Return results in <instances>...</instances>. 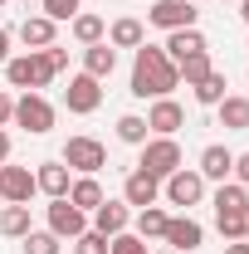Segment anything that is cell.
Returning a JSON list of instances; mask_svg holds the SVG:
<instances>
[{"label":"cell","mask_w":249,"mask_h":254,"mask_svg":"<svg viewBox=\"0 0 249 254\" xmlns=\"http://www.w3.org/2000/svg\"><path fill=\"white\" fill-rule=\"evenodd\" d=\"M34 190H39V186H34L30 166H10V161L0 166V200H5V205H30Z\"/></svg>","instance_id":"9c48e42d"},{"label":"cell","mask_w":249,"mask_h":254,"mask_svg":"<svg viewBox=\"0 0 249 254\" xmlns=\"http://www.w3.org/2000/svg\"><path fill=\"white\" fill-rule=\"evenodd\" d=\"M108 254H152V250H147V240H142V235L123 230V235H113V240H108Z\"/></svg>","instance_id":"4dcf8cb0"},{"label":"cell","mask_w":249,"mask_h":254,"mask_svg":"<svg viewBox=\"0 0 249 254\" xmlns=\"http://www.w3.org/2000/svg\"><path fill=\"white\" fill-rule=\"evenodd\" d=\"M73 254H108V240H103L98 230H83V235L73 240Z\"/></svg>","instance_id":"d6a6232c"},{"label":"cell","mask_w":249,"mask_h":254,"mask_svg":"<svg viewBox=\"0 0 249 254\" xmlns=\"http://www.w3.org/2000/svg\"><path fill=\"white\" fill-rule=\"evenodd\" d=\"M240 186H249V152H235V171H230Z\"/></svg>","instance_id":"e575fe53"},{"label":"cell","mask_w":249,"mask_h":254,"mask_svg":"<svg viewBox=\"0 0 249 254\" xmlns=\"http://www.w3.org/2000/svg\"><path fill=\"white\" fill-rule=\"evenodd\" d=\"M59 250H63V240L49 235V230H30L25 235V254H59Z\"/></svg>","instance_id":"f546056e"},{"label":"cell","mask_w":249,"mask_h":254,"mask_svg":"<svg viewBox=\"0 0 249 254\" xmlns=\"http://www.w3.org/2000/svg\"><path fill=\"white\" fill-rule=\"evenodd\" d=\"M245 240H249V205H245Z\"/></svg>","instance_id":"b9f144b4"},{"label":"cell","mask_w":249,"mask_h":254,"mask_svg":"<svg viewBox=\"0 0 249 254\" xmlns=\"http://www.w3.org/2000/svg\"><path fill=\"white\" fill-rule=\"evenodd\" d=\"M108 44H113V49H142V44H147V30H142V20H132V15L113 20V25H108Z\"/></svg>","instance_id":"44dd1931"},{"label":"cell","mask_w":249,"mask_h":254,"mask_svg":"<svg viewBox=\"0 0 249 254\" xmlns=\"http://www.w3.org/2000/svg\"><path fill=\"white\" fill-rule=\"evenodd\" d=\"M245 205H249V186H240V181H220L215 215H225V210H245Z\"/></svg>","instance_id":"4316f807"},{"label":"cell","mask_w":249,"mask_h":254,"mask_svg":"<svg viewBox=\"0 0 249 254\" xmlns=\"http://www.w3.org/2000/svg\"><path fill=\"white\" fill-rule=\"evenodd\" d=\"M44 54H49V64H54V73H63V68H68V49H59V44H49Z\"/></svg>","instance_id":"d590c367"},{"label":"cell","mask_w":249,"mask_h":254,"mask_svg":"<svg viewBox=\"0 0 249 254\" xmlns=\"http://www.w3.org/2000/svg\"><path fill=\"white\" fill-rule=\"evenodd\" d=\"M215 113H220V127H225V132H249V98L225 93L215 103Z\"/></svg>","instance_id":"ffe728a7"},{"label":"cell","mask_w":249,"mask_h":254,"mask_svg":"<svg viewBox=\"0 0 249 254\" xmlns=\"http://www.w3.org/2000/svg\"><path fill=\"white\" fill-rule=\"evenodd\" d=\"M161 254H176V250H161Z\"/></svg>","instance_id":"7bdbcfd3"},{"label":"cell","mask_w":249,"mask_h":254,"mask_svg":"<svg viewBox=\"0 0 249 254\" xmlns=\"http://www.w3.org/2000/svg\"><path fill=\"white\" fill-rule=\"evenodd\" d=\"M68 30H73V39L88 49V44H98V39H108V25H103V15H88V10H78L73 20H68Z\"/></svg>","instance_id":"603a6c76"},{"label":"cell","mask_w":249,"mask_h":254,"mask_svg":"<svg viewBox=\"0 0 249 254\" xmlns=\"http://www.w3.org/2000/svg\"><path fill=\"white\" fill-rule=\"evenodd\" d=\"M210 68H215V64H210V49H205V54H190V59H181V64H176V73L186 78V88H195V83H200Z\"/></svg>","instance_id":"f1b7e54d"},{"label":"cell","mask_w":249,"mask_h":254,"mask_svg":"<svg viewBox=\"0 0 249 254\" xmlns=\"http://www.w3.org/2000/svg\"><path fill=\"white\" fill-rule=\"evenodd\" d=\"M225 88H230V78H225L220 68H210V73H205V78H200L190 93H195V103H200V108H215L220 98H225Z\"/></svg>","instance_id":"d4e9b609"},{"label":"cell","mask_w":249,"mask_h":254,"mask_svg":"<svg viewBox=\"0 0 249 254\" xmlns=\"http://www.w3.org/2000/svg\"><path fill=\"white\" fill-rule=\"evenodd\" d=\"M5 59H10V30L0 25V68H5Z\"/></svg>","instance_id":"74e56055"},{"label":"cell","mask_w":249,"mask_h":254,"mask_svg":"<svg viewBox=\"0 0 249 254\" xmlns=\"http://www.w3.org/2000/svg\"><path fill=\"white\" fill-rule=\"evenodd\" d=\"M83 230H88V215H83L78 205H68V195L49 200V235H59V240H78Z\"/></svg>","instance_id":"8fae6325"},{"label":"cell","mask_w":249,"mask_h":254,"mask_svg":"<svg viewBox=\"0 0 249 254\" xmlns=\"http://www.w3.org/2000/svg\"><path fill=\"white\" fill-rule=\"evenodd\" d=\"M195 15H200V10H195V0H156L152 10H147V20H152L156 30H190V25H195Z\"/></svg>","instance_id":"52a82bcc"},{"label":"cell","mask_w":249,"mask_h":254,"mask_svg":"<svg viewBox=\"0 0 249 254\" xmlns=\"http://www.w3.org/2000/svg\"><path fill=\"white\" fill-rule=\"evenodd\" d=\"M166 220H171V215H166L161 205H147V210L132 215V235H142V240H161V235H166Z\"/></svg>","instance_id":"cb8c5ba5"},{"label":"cell","mask_w":249,"mask_h":254,"mask_svg":"<svg viewBox=\"0 0 249 254\" xmlns=\"http://www.w3.org/2000/svg\"><path fill=\"white\" fill-rule=\"evenodd\" d=\"M34 225H30V205H5L0 210V235H10V240H25Z\"/></svg>","instance_id":"484cf974"},{"label":"cell","mask_w":249,"mask_h":254,"mask_svg":"<svg viewBox=\"0 0 249 254\" xmlns=\"http://www.w3.org/2000/svg\"><path fill=\"white\" fill-rule=\"evenodd\" d=\"M34 186L44 190L49 200H59V195H68L73 176H68V166H63V161H39V171H34Z\"/></svg>","instance_id":"e0dca14e"},{"label":"cell","mask_w":249,"mask_h":254,"mask_svg":"<svg viewBox=\"0 0 249 254\" xmlns=\"http://www.w3.org/2000/svg\"><path fill=\"white\" fill-rule=\"evenodd\" d=\"M181 88V73H176V64L166 59V49H156V44H142L137 54H132V98H171Z\"/></svg>","instance_id":"6da1fadb"},{"label":"cell","mask_w":249,"mask_h":254,"mask_svg":"<svg viewBox=\"0 0 249 254\" xmlns=\"http://www.w3.org/2000/svg\"><path fill=\"white\" fill-rule=\"evenodd\" d=\"M235 5H240V0H235Z\"/></svg>","instance_id":"f6af8a7d"},{"label":"cell","mask_w":249,"mask_h":254,"mask_svg":"<svg viewBox=\"0 0 249 254\" xmlns=\"http://www.w3.org/2000/svg\"><path fill=\"white\" fill-rule=\"evenodd\" d=\"M161 49H166V59H171V64H181V59H190V54H205V49H210V39L190 25V30H171V39H166Z\"/></svg>","instance_id":"9a60e30c"},{"label":"cell","mask_w":249,"mask_h":254,"mask_svg":"<svg viewBox=\"0 0 249 254\" xmlns=\"http://www.w3.org/2000/svg\"><path fill=\"white\" fill-rule=\"evenodd\" d=\"M152 132H147V118H137V113H123L118 118V142H127V147H142Z\"/></svg>","instance_id":"83f0119b"},{"label":"cell","mask_w":249,"mask_h":254,"mask_svg":"<svg viewBox=\"0 0 249 254\" xmlns=\"http://www.w3.org/2000/svg\"><path fill=\"white\" fill-rule=\"evenodd\" d=\"M5 78H10V88L39 93V88H49V83H54V64H49V54H44V49L10 54V59H5Z\"/></svg>","instance_id":"7a4b0ae2"},{"label":"cell","mask_w":249,"mask_h":254,"mask_svg":"<svg viewBox=\"0 0 249 254\" xmlns=\"http://www.w3.org/2000/svg\"><path fill=\"white\" fill-rule=\"evenodd\" d=\"M5 161H10V132L0 127V166H5Z\"/></svg>","instance_id":"f35d334b"},{"label":"cell","mask_w":249,"mask_h":254,"mask_svg":"<svg viewBox=\"0 0 249 254\" xmlns=\"http://www.w3.org/2000/svg\"><path fill=\"white\" fill-rule=\"evenodd\" d=\"M103 200H108V195H103V186H98V176H78V181L68 186V205H78L83 215H93Z\"/></svg>","instance_id":"7402d4cb"},{"label":"cell","mask_w":249,"mask_h":254,"mask_svg":"<svg viewBox=\"0 0 249 254\" xmlns=\"http://www.w3.org/2000/svg\"><path fill=\"white\" fill-rule=\"evenodd\" d=\"M240 15H245V25H249V0H240Z\"/></svg>","instance_id":"60d3db41"},{"label":"cell","mask_w":249,"mask_h":254,"mask_svg":"<svg viewBox=\"0 0 249 254\" xmlns=\"http://www.w3.org/2000/svg\"><path fill=\"white\" fill-rule=\"evenodd\" d=\"M10 118H15V98H10L5 88H0V127L10 123Z\"/></svg>","instance_id":"8d00e7d4"},{"label":"cell","mask_w":249,"mask_h":254,"mask_svg":"<svg viewBox=\"0 0 249 254\" xmlns=\"http://www.w3.org/2000/svg\"><path fill=\"white\" fill-rule=\"evenodd\" d=\"M88 230H98L103 240H113V235H123V230H132V205L127 200H103L93 210V225Z\"/></svg>","instance_id":"4fadbf2b"},{"label":"cell","mask_w":249,"mask_h":254,"mask_svg":"<svg viewBox=\"0 0 249 254\" xmlns=\"http://www.w3.org/2000/svg\"><path fill=\"white\" fill-rule=\"evenodd\" d=\"M215 230L225 235V240H245V210H225V215H215Z\"/></svg>","instance_id":"1f68e13d"},{"label":"cell","mask_w":249,"mask_h":254,"mask_svg":"<svg viewBox=\"0 0 249 254\" xmlns=\"http://www.w3.org/2000/svg\"><path fill=\"white\" fill-rule=\"evenodd\" d=\"M113 68H118V49H113L108 39H98V44L83 49V73H93L98 83H103V78H113Z\"/></svg>","instance_id":"d6986e66"},{"label":"cell","mask_w":249,"mask_h":254,"mask_svg":"<svg viewBox=\"0 0 249 254\" xmlns=\"http://www.w3.org/2000/svg\"><path fill=\"white\" fill-rule=\"evenodd\" d=\"M39 5H44V15H49L54 25H59V20H73V15H78V0H39Z\"/></svg>","instance_id":"836d02e7"},{"label":"cell","mask_w":249,"mask_h":254,"mask_svg":"<svg viewBox=\"0 0 249 254\" xmlns=\"http://www.w3.org/2000/svg\"><path fill=\"white\" fill-rule=\"evenodd\" d=\"M54 39H59V25H54L49 15H25V20H20V44H25V49H49Z\"/></svg>","instance_id":"2e32d148"},{"label":"cell","mask_w":249,"mask_h":254,"mask_svg":"<svg viewBox=\"0 0 249 254\" xmlns=\"http://www.w3.org/2000/svg\"><path fill=\"white\" fill-rule=\"evenodd\" d=\"M98 103H103L98 78H93V73H73V78H68V88H63V108H68V113H78V118H88V113H98Z\"/></svg>","instance_id":"ba28073f"},{"label":"cell","mask_w":249,"mask_h":254,"mask_svg":"<svg viewBox=\"0 0 249 254\" xmlns=\"http://www.w3.org/2000/svg\"><path fill=\"white\" fill-rule=\"evenodd\" d=\"M123 200L132 205V210H147V205H156L161 200V181H156L152 171H127V181H123Z\"/></svg>","instance_id":"7c38bea8"},{"label":"cell","mask_w":249,"mask_h":254,"mask_svg":"<svg viewBox=\"0 0 249 254\" xmlns=\"http://www.w3.org/2000/svg\"><path fill=\"white\" fill-rule=\"evenodd\" d=\"M225 254H249V240H230V245H225Z\"/></svg>","instance_id":"ab89813d"},{"label":"cell","mask_w":249,"mask_h":254,"mask_svg":"<svg viewBox=\"0 0 249 254\" xmlns=\"http://www.w3.org/2000/svg\"><path fill=\"white\" fill-rule=\"evenodd\" d=\"M161 240H166V245H171L176 254H190V250H200V240H205V225H200V220H190V215H171Z\"/></svg>","instance_id":"5bb4252c"},{"label":"cell","mask_w":249,"mask_h":254,"mask_svg":"<svg viewBox=\"0 0 249 254\" xmlns=\"http://www.w3.org/2000/svg\"><path fill=\"white\" fill-rule=\"evenodd\" d=\"M181 142H176V137H147V142H142V161H137V166H142V171H152L156 181H166V176H171V171H181Z\"/></svg>","instance_id":"3957f363"},{"label":"cell","mask_w":249,"mask_h":254,"mask_svg":"<svg viewBox=\"0 0 249 254\" xmlns=\"http://www.w3.org/2000/svg\"><path fill=\"white\" fill-rule=\"evenodd\" d=\"M59 161L68 166V171H78V176H98V171L108 166V147H103L98 137H68Z\"/></svg>","instance_id":"277c9868"},{"label":"cell","mask_w":249,"mask_h":254,"mask_svg":"<svg viewBox=\"0 0 249 254\" xmlns=\"http://www.w3.org/2000/svg\"><path fill=\"white\" fill-rule=\"evenodd\" d=\"M0 5H5V0H0Z\"/></svg>","instance_id":"ee69618b"},{"label":"cell","mask_w":249,"mask_h":254,"mask_svg":"<svg viewBox=\"0 0 249 254\" xmlns=\"http://www.w3.org/2000/svg\"><path fill=\"white\" fill-rule=\"evenodd\" d=\"M54 118H59V113H54V103H49L44 93H20V98H15V118H10V123H20L30 137H44V132L54 127Z\"/></svg>","instance_id":"5b68a950"},{"label":"cell","mask_w":249,"mask_h":254,"mask_svg":"<svg viewBox=\"0 0 249 254\" xmlns=\"http://www.w3.org/2000/svg\"><path fill=\"white\" fill-rule=\"evenodd\" d=\"M161 195H166L171 205L190 210V205H200V200H205V176H200V171H186V166H181V171H171V176L161 181Z\"/></svg>","instance_id":"8992f818"},{"label":"cell","mask_w":249,"mask_h":254,"mask_svg":"<svg viewBox=\"0 0 249 254\" xmlns=\"http://www.w3.org/2000/svg\"><path fill=\"white\" fill-rule=\"evenodd\" d=\"M186 127V108L176 98H152V113H147V132L152 137H176Z\"/></svg>","instance_id":"30bf717a"},{"label":"cell","mask_w":249,"mask_h":254,"mask_svg":"<svg viewBox=\"0 0 249 254\" xmlns=\"http://www.w3.org/2000/svg\"><path fill=\"white\" fill-rule=\"evenodd\" d=\"M205 181H230V171H235V152L230 147H220V142H210L205 152H200V166H195Z\"/></svg>","instance_id":"ac0fdd59"}]
</instances>
